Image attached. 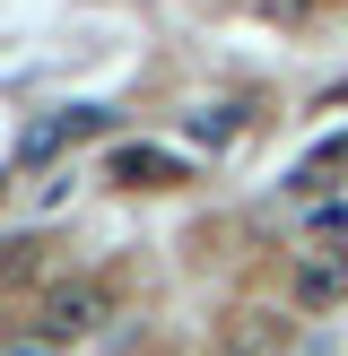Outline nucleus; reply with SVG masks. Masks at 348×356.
I'll return each instance as SVG.
<instances>
[{"instance_id":"obj_1","label":"nucleus","mask_w":348,"mask_h":356,"mask_svg":"<svg viewBox=\"0 0 348 356\" xmlns=\"http://www.w3.org/2000/svg\"><path fill=\"white\" fill-rule=\"evenodd\" d=\"M104 322H113V287H104V278H61V287L35 305V330H44V339H61V348L96 339Z\"/></svg>"},{"instance_id":"obj_2","label":"nucleus","mask_w":348,"mask_h":356,"mask_svg":"<svg viewBox=\"0 0 348 356\" xmlns=\"http://www.w3.org/2000/svg\"><path fill=\"white\" fill-rule=\"evenodd\" d=\"M331 305H348V252H296V270H287V313H331Z\"/></svg>"},{"instance_id":"obj_3","label":"nucleus","mask_w":348,"mask_h":356,"mask_svg":"<svg viewBox=\"0 0 348 356\" xmlns=\"http://www.w3.org/2000/svg\"><path fill=\"white\" fill-rule=\"evenodd\" d=\"M0 356H61V339H44L35 322H9L0 330Z\"/></svg>"}]
</instances>
